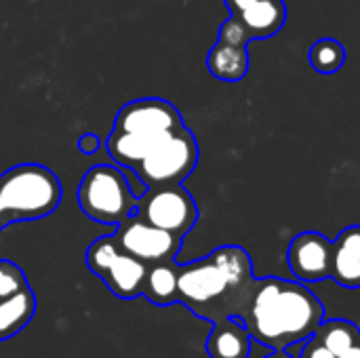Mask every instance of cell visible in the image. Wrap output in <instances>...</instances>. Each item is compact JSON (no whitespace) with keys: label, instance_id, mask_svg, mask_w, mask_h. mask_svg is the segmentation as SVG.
Here are the masks:
<instances>
[{"label":"cell","instance_id":"obj_13","mask_svg":"<svg viewBox=\"0 0 360 358\" xmlns=\"http://www.w3.org/2000/svg\"><path fill=\"white\" fill-rule=\"evenodd\" d=\"M234 15L247 27L251 40H266L283 30L287 21V4L285 0H257Z\"/></svg>","mask_w":360,"mask_h":358},{"label":"cell","instance_id":"obj_9","mask_svg":"<svg viewBox=\"0 0 360 358\" xmlns=\"http://www.w3.org/2000/svg\"><path fill=\"white\" fill-rule=\"evenodd\" d=\"M181 124V112L171 101L162 97H141L124 103L118 110L112 131L158 139L169 131L179 129Z\"/></svg>","mask_w":360,"mask_h":358},{"label":"cell","instance_id":"obj_8","mask_svg":"<svg viewBox=\"0 0 360 358\" xmlns=\"http://www.w3.org/2000/svg\"><path fill=\"white\" fill-rule=\"evenodd\" d=\"M112 236L122 251H127L129 255L137 257L148 266L175 262L184 241L162 228L148 224L137 213H131L127 219H122L112 232Z\"/></svg>","mask_w":360,"mask_h":358},{"label":"cell","instance_id":"obj_4","mask_svg":"<svg viewBox=\"0 0 360 358\" xmlns=\"http://www.w3.org/2000/svg\"><path fill=\"white\" fill-rule=\"evenodd\" d=\"M198 141L194 133L181 124L162 135L152 150L131 169L146 184V188L173 186L186 181L198 165Z\"/></svg>","mask_w":360,"mask_h":358},{"label":"cell","instance_id":"obj_7","mask_svg":"<svg viewBox=\"0 0 360 358\" xmlns=\"http://www.w3.org/2000/svg\"><path fill=\"white\" fill-rule=\"evenodd\" d=\"M133 213L179 238H184L198 222L196 200L181 184L148 188L146 194L137 198Z\"/></svg>","mask_w":360,"mask_h":358},{"label":"cell","instance_id":"obj_24","mask_svg":"<svg viewBox=\"0 0 360 358\" xmlns=\"http://www.w3.org/2000/svg\"><path fill=\"white\" fill-rule=\"evenodd\" d=\"M340 358H360V342L354 346V348H352V350H348L346 354H342Z\"/></svg>","mask_w":360,"mask_h":358},{"label":"cell","instance_id":"obj_23","mask_svg":"<svg viewBox=\"0 0 360 358\" xmlns=\"http://www.w3.org/2000/svg\"><path fill=\"white\" fill-rule=\"evenodd\" d=\"M226 2V6L232 11V15L234 13H240L243 8H247L249 4H253V2H257V0H224Z\"/></svg>","mask_w":360,"mask_h":358},{"label":"cell","instance_id":"obj_10","mask_svg":"<svg viewBox=\"0 0 360 358\" xmlns=\"http://www.w3.org/2000/svg\"><path fill=\"white\" fill-rule=\"evenodd\" d=\"M333 243L321 232L297 234L287 251L289 270L300 283H321L331 276Z\"/></svg>","mask_w":360,"mask_h":358},{"label":"cell","instance_id":"obj_17","mask_svg":"<svg viewBox=\"0 0 360 358\" xmlns=\"http://www.w3.org/2000/svg\"><path fill=\"white\" fill-rule=\"evenodd\" d=\"M314 338L340 358L359 344L360 331L350 321L335 319V321H323L314 331Z\"/></svg>","mask_w":360,"mask_h":358},{"label":"cell","instance_id":"obj_1","mask_svg":"<svg viewBox=\"0 0 360 358\" xmlns=\"http://www.w3.org/2000/svg\"><path fill=\"white\" fill-rule=\"evenodd\" d=\"M325 321L319 298L302 283L285 279H264L257 283L249 308V331L257 342L287 350L291 344L306 342Z\"/></svg>","mask_w":360,"mask_h":358},{"label":"cell","instance_id":"obj_14","mask_svg":"<svg viewBox=\"0 0 360 358\" xmlns=\"http://www.w3.org/2000/svg\"><path fill=\"white\" fill-rule=\"evenodd\" d=\"M209 72L224 82H238L249 72V53L247 46H234L217 40L207 55Z\"/></svg>","mask_w":360,"mask_h":358},{"label":"cell","instance_id":"obj_12","mask_svg":"<svg viewBox=\"0 0 360 358\" xmlns=\"http://www.w3.org/2000/svg\"><path fill=\"white\" fill-rule=\"evenodd\" d=\"M331 279L346 289H360V226L342 230L333 241Z\"/></svg>","mask_w":360,"mask_h":358},{"label":"cell","instance_id":"obj_2","mask_svg":"<svg viewBox=\"0 0 360 358\" xmlns=\"http://www.w3.org/2000/svg\"><path fill=\"white\" fill-rule=\"evenodd\" d=\"M61 181L44 165L21 162L0 175V232L11 224L34 222L57 211Z\"/></svg>","mask_w":360,"mask_h":358},{"label":"cell","instance_id":"obj_16","mask_svg":"<svg viewBox=\"0 0 360 358\" xmlns=\"http://www.w3.org/2000/svg\"><path fill=\"white\" fill-rule=\"evenodd\" d=\"M141 295L154 306H171L177 302V264L162 262L148 266Z\"/></svg>","mask_w":360,"mask_h":358},{"label":"cell","instance_id":"obj_20","mask_svg":"<svg viewBox=\"0 0 360 358\" xmlns=\"http://www.w3.org/2000/svg\"><path fill=\"white\" fill-rule=\"evenodd\" d=\"M226 44H234V46H249L251 36L247 32V27L240 23V19L236 15H232L230 19H226L219 27V38Z\"/></svg>","mask_w":360,"mask_h":358},{"label":"cell","instance_id":"obj_5","mask_svg":"<svg viewBox=\"0 0 360 358\" xmlns=\"http://www.w3.org/2000/svg\"><path fill=\"white\" fill-rule=\"evenodd\" d=\"M86 266L95 276L105 283V287L116 298L135 300L141 295L148 264L122 251L112 234L99 236L89 245Z\"/></svg>","mask_w":360,"mask_h":358},{"label":"cell","instance_id":"obj_18","mask_svg":"<svg viewBox=\"0 0 360 358\" xmlns=\"http://www.w3.org/2000/svg\"><path fill=\"white\" fill-rule=\"evenodd\" d=\"M308 61L319 74H335L346 63V46L335 38H321L310 46Z\"/></svg>","mask_w":360,"mask_h":358},{"label":"cell","instance_id":"obj_11","mask_svg":"<svg viewBox=\"0 0 360 358\" xmlns=\"http://www.w3.org/2000/svg\"><path fill=\"white\" fill-rule=\"evenodd\" d=\"M207 354L211 358H249L251 331L247 323L238 314L217 319L207 340Z\"/></svg>","mask_w":360,"mask_h":358},{"label":"cell","instance_id":"obj_21","mask_svg":"<svg viewBox=\"0 0 360 358\" xmlns=\"http://www.w3.org/2000/svg\"><path fill=\"white\" fill-rule=\"evenodd\" d=\"M300 358H338L327 346H323L314 335H310L304 342V348L300 352Z\"/></svg>","mask_w":360,"mask_h":358},{"label":"cell","instance_id":"obj_3","mask_svg":"<svg viewBox=\"0 0 360 358\" xmlns=\"http://www.w3.org/2000/svg\"><path fill=\"white\" fill-rule=\"evenodd\" d=\"M80 211L103 226H118L135 211L137 196L133 194L124 171L118 165H95L78 184Z\"/></svg>","mask_w":360,"mask_h":358},{"label":"cell","instance_id":"obj_6","mask_svg":"<svg viewBox=\"0 0 360 358\" xmlns=\"http://www.w3.org/2000/svg\"><path fill=\"white\" fill-rule=\"evenodd\" d=\"M234 289L213 255L177 266V302L186 304L202 319H215L217 304L226 302Z\"/></svg>","mask_w":360,"mask_h":358},{"label":"cell","instance_id":"obj_15","mask_svg":"<svg viewBox=\"0 0 360 358\" xmlns=\"http://www.w3.org/2000/svg\"><path fill=\"white\" fill-rule=\"evenodd\" d=\"M36 314V295L27 287L21 293L0 300V342L17 335Z\"/></svg>","mask_w":360,"mask_h":358},{"label":"cell","instance_id":"obj_22","mask_svg":"<svg viewBox=\"0 0 360 358\" xmlns=\"http://www.w3.org/2000/svg\"><path fill=\"white\" fill-rule=\"evenodd\" d=\"M99 146H101V141H99V137H97L95 133H82V135L78 137V150H80L84 156L97 154Z\"/></svg>","mask_w":360,"mask_h":358},{"label":"cell","instance_id":"obj_25","mask_svg":"<svg viewBox=\"0 0 360 358\" xmlns=\"http://www.w3.org/2000/svg\"><path fill=\"white\" fill-rule=\"evenodd\" d=\"M266 358H291V354H287L285 350H274L272 354H268Z\"/></svg>","mask_w":360,"mask_h":358},{"label":"cell","instance_id":"obj_19","mask_svg":"<svg viewBox=\"0 0 360 358\" xmlns=\"http://www.w3.org/2000/svg\"><path fill=\"white\" fill-rule=\"evenodd\" d=\"M27 287L30 285L23 270L11 260H0V300L13 298Z\"/></svg>","mask_w":360,"mask_h":358}]
</instances>
